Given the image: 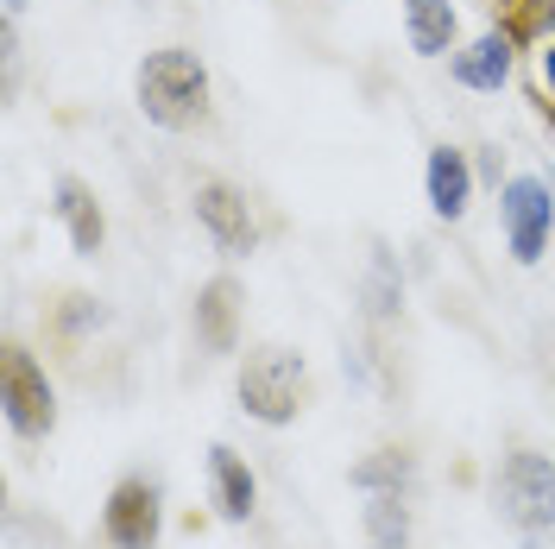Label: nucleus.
Listing matches in <instances>:
<instances>
[{"instance_id":"1a4fd4ad","label":"nucleus","mask_w":555,"mask_h":549,"mask_svg":"<svg viewBox=\"0 0 555 549\" xmlns=\"http://www.w3.org/2000/svg\"><path fill=\"white\" fill-rule=\"evenodd\" d=\"M480 196V171H474V152H461V145H429L423 152V203L436 221H467V208Z\"/></svg>"},{"instance_id":"dca6fc26","label":"nucleus","mask_w":555,"mask_h":549,"mask_svg":"<svg viewBox=\"0 0 555 549\" xmlns=\"http://www.w3.org/2000/svg\"><path fill=\"white\" fill-rule=\"evenodd\" d=\"M347 486L366 499V493H411L416 486V455L411 448H373L347 468Z\"/></svg>"},{"instance_id":"6ab92c4d","label":"nucleus","mask_w":555,"mask_h":549,"mask_svg":"<svg viewBox=\"0 0 555 549\" xmlns=\"http://www.w3.org/2000/svg\"><path fill=\"white\" fill-rule=\"evenodd\" d=\"M518 33L524 38H555V0H518Z\"/></svg>"},{"instance_id":"423d86ee","label":"nucleus","mask_w":555,"mask_h":549,"mask_svg":"<svg viewBox=\"0 0 555 549\" xmlns=\"http://www.w3.org/2000/svg\"><path fill=\"white\" fill-rule=\"evenodd\" d=\"M524 58H530V38L518 33V20H499L486 33L461 38V51L449 58V76L461 89H474V95H505L518 82Z\"/></svg>"},{"instance_id":"412c9836","label":"nucleus","mask_w":555,"mask_h":549,"mask_svg":"<svg viewBox=\"0 0 555 549\" xmlns=\"http://www.w3.org/2000/svg\"><path fill=\"white\" fill-rule=\"evenodd\" d=\"M341 373L353 379V385H366V379H373V367H366V347H347V354H341Z\"/></svg>"},{"instance_id":"7ed1b4c3","label":"nucleus","mask_w":555,"mask_h":549,"mask_svg":"<svg viewBox=\"0 0 555 549\" xmlns=\"http://www.w3.org/2000/svg\"><path fill=\"white\" fill-rule=\"evenodd\" d=\"M234 398H241V411L253 417V423L284 430V423H297L304 405H310V360H304L297 347H284V342L253 347V354L241 360Z\"/></svg>"},{"instance_id":"a211bd4d","label":"nucleus","mask_w":555,"mask_h":549,"mask_svg":"<svg viewBox=\"0 0 555 549\" xmlns=\"http://www.w3.org/2000/svg\"><path fill=\"white\" fill-rule=\"evenodd\" d=\"M524 69H530L537 102L555 114V38H530V58H524Z\"/></svg>"},{"instance_id":"f8f14e48","label":"nucleus","mask_w":555,"mask_h":549,"mask_svg":"<svg viewBox=\"0 0 555 549\" xmlns=\"http://www.w3.org/2000/svg\"><path fill=\"white\" fill-rule=\"evenodd\" d=\"M398 26H404V44H411L416 58H429V64H442L461 51V13H454V0H398Z\"/></svg>"},{"instance_id":"aec40b11","label":"nucleus","mask_w":555,"mask_h":549,"mask_svg":"<svg viewBox=\"0 0 555 549\" xmlns=\"http://www.w3.org/2000/svg\"><path fill=\"white\" fill-rule=\"evenodd\" d=\"M474 171H480V183H505V158H499V145H480V158H474Z\"/></svg>"},{"instance_id":"4be33fe9","label":"nucleus","mask_w":555,"mask_h":549,"mask_svg":"<svg viewBox=\"0 0 555 549\" xmlns=\"http://www.w3.org/2000/svg\"><path fill=\"white\" fill-rule=\"evenodd\" d=\"M0 13H7V20H26V0H0Z\"/></svg>"},{"instance_id":"39448f33","label":"nucleus","mask_w":555,"mask_h":549,"mask_svg":"<svg viewBox=\"0 0 555 549\" xmlns=\"http://www.w3.org/2000/svg\"><path fill=\"white\" fill-rule=\"evenodd\" d=\"M0 417L20 443H51V430H57V385L44 373V360L20 342L0 360Z\"/></svg>"},{"instance_id":"f03ea898","label":"nucleus","mask_w":555,"mask_h":549,"mask_svg":"<svg viewBox=\"0 0 555 549\" xmlns=\"http://www.w3.org/2000/svg\"><path fill=\"white\" fill-rule=\"evenodd\" d=\"M492 512L524 549H550L555 537V461L537 448H512L492 474Z\"/></svg>"},{"instance_id":"f257e3e1","label":"nucleus","mask_w":555,"mask_h":549,"mask_svg":"<svg viewBox=\"0 0 555 549\" xmlns=\"http://www.w3.org/2000/svg\"><path fill=\"white\" fill-rule=\"evenodd\" d=\"M133 95H139V114L158 127V133H190L208 120V64L190 51V44H158L145 51L133 69Z\"/></svg>"},{"instance_id":"6e6552de","label":"nucleus","mask_w":555,"mask_h":549,"mask_svg":"<svg viewBox=\"0 0 555 549\" xmlns=\"http://www.w3.org/2000/svg\"><path fill=\"white\" fill-rule=\"evenodd\" d=\"M102 537L107 549H158V537H165V486L152 474H120L107 486Z\"/></svg>"},{"instance_id":"9b49d317","label":"nucleus","mask_w":555,"mask_h":549,"mask_svg":"<svg viewBox=\"0 0 555 549\" xmlns=\"http://www.w3.org/2000/svg\"><path fill=\"white\" fill-rule=\"evenodd\" d=\"M208 506L221 524H253L259 512V474L234 443H208Z\"/></svg>"},{"instance_id":"2eb2a0df","label":"nucleus","mask_w":555,"mask_h":549,"mask_svg":"<svg viewBox=\"0 0 555 549\" xmlns=\"http://www.w3.org/2000/svg\"><path fill=\"white\" fill-rule=\"evenodd\" d=\"M360 531H366V549H411V493H366Z\"/></svg>"},{"instance_id":"9d476101","label":"nucleus","mask_w":555,"mask_h":549,"mask_svg":"<svg viewBox=\"0 0 555 549\" xmlns=\"http://www.w3.org/2000/svg\"><path fill=\"white\" fill-rule=\"evenodd\" d=\"M190 335H196V347L203 354H234L241 347V278L234 272H215L196 291V304H190Z\"/></svg>"},{"instance_id":"4468645a","label":"nucleus","mask_w":555,"mask_h":549,"mask_svg":"<svg viewBox=\"0 0 555 549\" xmlns=\"http://www.w3.org/2000/svg\"><path fill=\"white\" fill-rule=\"evenodd\" d=\"M360 309H366V322H398V316H404V272H398V253L385 241H373V253H366Z\"/></svg>"},{"instance_id":"20e7f679","label":"nucleus","mask_w":555,"mask_h":549,"mask_svg":"<svg viewBox=\"0 0 555 549\" xmlns=\"http://www.w3.org/2000/svg\"><path fill=\"white\" fill-rule=\"evenodd\" d=\"M499 234L518 266H543L555 241V183L543 171H512L499 183Z\"/></svg>"},{"instance_id":"ddd939ff","label":"nucleus","mask_w":555,"mask_h":549,"mask_svg":"<svg viewBox=\"0 0 555 549\" xmlns=\"http://www.w3.org/2000/svg\"><path fill=\"white\" fill-rule=\"evenodd\" d=\"M51 208H57V221H64V234H69V253H76V259H95L102 241H107V215H102V203H95V190H89L82 177L64 171L51 183Z\"/></svg>"},{"instance_id":"f3484780","label":"nucleus","mask_w":555,"mask_h":549,"mask_svg":"<svg viewBox=\"0 0 555 549\" xmlns=\"http://www.w3.org/2000/svg\"><path fill=\"white\" fill-rule=\"evenodd\" d=\"M107 322H114V309H107L95 291H69L64 304H57V335H69V342H89V335H102Z\"/></svg>"},{"instance_id":"0eeeda50","label":"nucleus","mask_w":555,"mask_h":549,"mask_svg":"<svg viewBox=\"0 0 555 549\" xmlns=\"http://www.w3.org/2000/svg\"><path fill=\"white\" fill-rule=\"evenodd\" d=\"M190 215H196V228H203V241L221 253V259H253L259 253V215L246 203L241 183H228V177H203L196 190H190Z\"/></svg>"}]
</instances>
